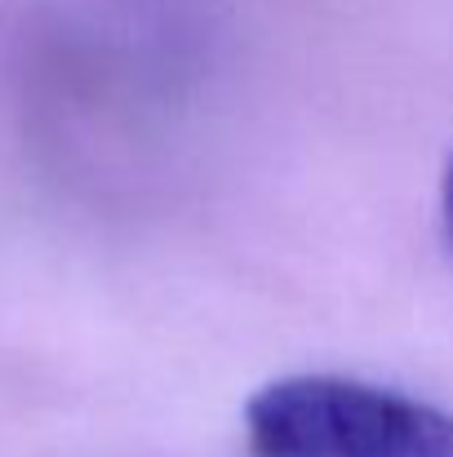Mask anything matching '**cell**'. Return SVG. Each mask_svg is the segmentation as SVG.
Wrapping results in <instances>:
<instances>
[{
    "label": "cell",
    "instance_id": "obj_1",
    "mask_svg": "<svg viewBox=\"0 0 453 457\" xmlns=\"http://www.w3.org/2000/svg\"><path fill=\"white\" fill-rule=\"evenodd\" d=\"M240 422L245 457H453V409L347 373H285Z\"/></svg>",
    "mask_w": 453,
    "mask_h": 457
},
{
    "label": "cell",
    "instance_id": "obj_2",
    "mask_svg": "<svg viewBox=\"0 0 453 457\" xmlns=\"http://www.w3.org/2000/svg\"><path fill=\"white\" fill-rule=\"evenodd\" d=\"M436 231L445 245V258L453 262V152L440 169V191H436Z\"/></svg>",
    "mask_w": 453,
    "mask_h": 457
}]
</instances>
